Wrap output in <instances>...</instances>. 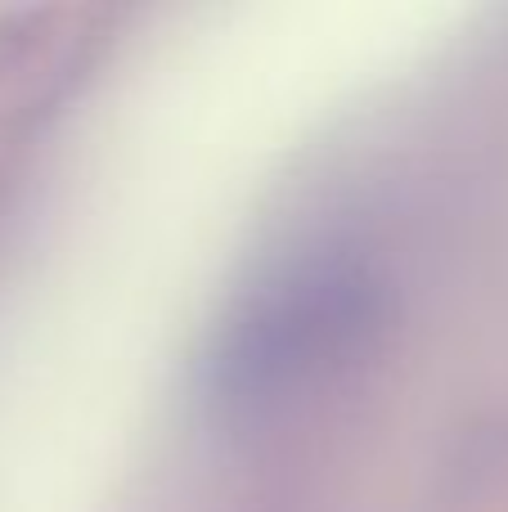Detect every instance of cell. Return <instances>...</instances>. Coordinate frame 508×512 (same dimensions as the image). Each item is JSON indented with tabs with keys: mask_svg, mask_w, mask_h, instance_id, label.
<instances>
[{
	"mask_svg": "<svg viewBox=\"0 0 508 512\" xmlns=\"http://www.w3.org/2000/svg\"><path fill=\"white\" fill-rule=\"evenodd\" d=\"M369 324V292L338 265L302 270L257 301L221 360L230 400H279L342 360Z\"/></svg>",
	"mask_w": 508,
	"mask_h": 512,
	"instance_id": "6da1fadb",
	"label": "cell"
}]
</instances>
